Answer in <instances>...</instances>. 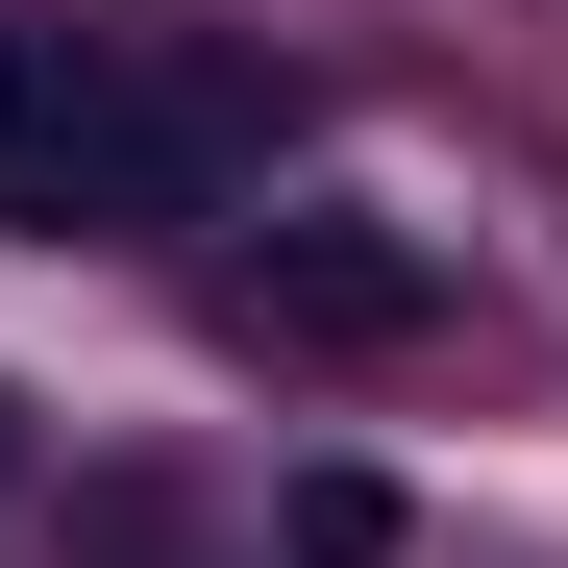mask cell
<instances>
[{
  "label": "cell",
  "mask_w": 568,
  "mask_h": 568,
  "mask_svg": "<svg viewBox=\"0 0 568 568\" xmlns=\"http://www.w3.org/2000/svg\"><path fill=\"white\" fill-rule=\"evenodd\" d=\"M223 149H247L223 74H149V50H0V223H26V247H74V223H199Z\"/></svg>",
  "instance_id": "6da1fadb"
},
{
  "label": "cell",
  "mask_w": 568,
  "mask_h": 568,
  "mask_svg": "<svg viewBox=\"0 0 568 568\" xmlns=\"http://www.w3.org/2000/svg\"><path fill=\"white\" fill-rule=\"evenodd\" d=\"M420 297H445V272H420L396 223H346V199H297V223L247 247V322H297V346H396Z\"/></svg>",
  "instance_id": "7a4b0ae2"
},
{
  "label": "cell",
  "mask_w": 568,
  "mask_h": 568,
  "mask_svg": "<svg viewBox=\"0 0 568 568\" xmlns=\"http://www.w3.org/2000/svg\"><path fill=\"white\" fill-rule=\"evenodd\" d=\"M0 469H26V420H0Z\"/></svg>",
  "instance_id": "3957f363"
}]
</instances>
